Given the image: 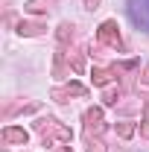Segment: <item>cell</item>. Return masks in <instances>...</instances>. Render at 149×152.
<instances>
[{"label":"cell","mask_w":149,"mask_h":152,"mask_svg":"<svg viewBox=\"0 0 149 152\" xmlns=\"http://www.w3.org/2000/svg\"><path fill=\"white\" fill-rule=\"evenodd\" d=\"M35 132H41L44 137H56L61 143H70V137H73V132L67 126H61L56 117H41V120H35Z\"/></svg>","instance_id":"obj_1"},{"label":"cell","mask_w":149,"mask_h":152,"mask_svg":"<svg viewBox=\"0 0 149 152\" xmlns=\"http://www.w3.org/2000/svg\"><path fill=\"white\" fill-rule=\"evenodd\" d=\"M96 38H99V44H105V47H111V50H120V47H123L117 20H102L99 29H96Z\"/></svg>","instance_id":"obj_2"},{"label":"cell","mask_w":149,"mask_h":152,"mask_svg":"<svg viewBox=\"0 0 149 152\" xmlns=\"http://www.w3.org/2000/svg\"><path fill=\"white\" fill-rule=\"evenodd\" d=\"M129 18L137 29L149 32V0H129Z\"/></svg>","instance_id":"obj_3"},{"label":"cell","mask_w":149,"mask_h":152,"mask_svg":"<svg viewBox=\"0 0 149 152\" xmlns=\"http://www.w3.org/2000/svg\"><path fill=\"white\" fill-rule=\"evenodd\" d=\"M105 132V123H102V108H88L85 111V134H102Z\"/></svg>","instance_id":"obj_4"},{"label":"cell","mask_w":149,"mask_h":152,"mask_svg":"<svg viewBox=\"0 0 149 152\" xmlns=\"http://www.w3.org/2000/svg\"><path fill=\"white\" fill-rule=\"evenodd\" d=\"M88 94V88L85 85H79V82H70V85H64V88H53L50 96L56 99V102H64L67 96H85Z\"/></svg>","instance_id":"obj_5"},{"label":"cell","mask_w":149,"mask_h":152,"mask_svg":"<svg viewBox=\"0 0 149 152\" xmlns=\"http://www.w3.org/2000/svg\"><path fill=\"white\" fill-rule=\"evenodd\" d=\"M26 140H29V132L20 129V126H6L3 129V143H9V146H26Z\"/></svg>","instance_id":"obj_6"},{"label":"cell","mask_w":149,"mask_h":152,"mask_svg":"<svg viewBox=\"0 0 149 152\" xmlns=\"http://www.w3.org/2000/svg\"><path fill=\"white\" fill-rule=\"evenodd\" d=\"M47 26L41 23V20H20L18 23V35H26V38H32V35H41Z\"/></svg>","instance_id":"obj_7"},{"label":"cell","mask_w":149,"mask_h":152,"mask_svg":"<svg viewBox=\"0 0 149 152\" xmlns=\"http://www.w3.org/2000/svg\"><path fill=\"white\" fill-rule=\"evenodd\" d=\"M50 6H53V0H29L23 6V12H29V15H47Z\"/></svg>","instance_id":"obj_8"},{"label":"cell","mask_w":149,"mask_h":152,"mask_svg":"<svg viewBox=\"0 0 149 152\" xmlns=\"http://www.w3.org/2000/svg\"><path fill=\"white\" fill-rule=\"evenodd\" d=\"M91 76H93V85H108L114 76H117V67H114V70H105V67H93V70H91Z\"/></svg>","instance_id":"obj_9"},{"label":"cell","mask_w":149,"mask_h":152,"mask_svg":"<svg viewBox=\"0 0 149 152\" xmlns=\"http://www.w3.org/2000/svg\"><path fill=\"white\" fill-rule=\"evenodd\" d=\"M56 38H58V44H67V41L73 38V23H61L58 32H56Z\"/></svg>","instance_id":"obj_10"},{"label":"cell","mask_w":149,"mask_h":152,"mask_svg":"<svg viewBox=\"0 0 149 152\" xmlns=\"http://www.w3.org/2000/svg\"><path fill=\"white\" fill-rule=\"evenodd\" d=\"M102 99H105V105H117V99H120V88H108V91L102 94Z\"/></svg>","instance_id":"obj_11"},{"label":"cell","mask_w":149,"mask_h":152,"mask_svg":"<svg viewBox=\"0 0 149 152\" xmlns=\"http://www.w3.org/2000/svg\"><path fill=\"white\" fill-rule=\"evenodd\" d=\"M117 132H120V137H131V134H134V126H131V123H120Z\"/></svg>","instance_id":"obj_12"},{"label":"cell","mask_w":149,"mask_h":152,"mask_svg":"<svg viewBox=\"0 0 149 152\" xmlns=\"http://www.w3.org/2000/svg\"><path fill=\"white\" fill-rule=\"evenodd\" d=\"M88 152H105V143H102V140H93V137H88Z\"/></svg>","instance_id":"obj_13"},{"label":"cell","mask_w":149,"mask_h":152,"mask_svg":"<svg viewBox=\"0 0 149 152\" xmlns=\"http://www.w3.org/2000/svg\"><path fill=\"white\" fill-rule=\"evenodd\" d=\"M140 134H143V137H149V114L143 117V126H140Z\"/></svg>","instance_id":"obj_14"},{"label":"cell","mask_w":149,"mask_h":152,"mask_svg":"<svg viewBox=\"0 0 149 152\" xmlns=\"http://www.w3.org/2000/svg\"><path fill=\"white\" fill-rule=\"evenodd\" d=\"M140 82H143V85H149V64L143 67V76H140Z\"/></svg>","instance_id":"obj_15"},{"label":"cell","mask_w":149,"mask_h":152,"mask_svg":"<svg viewBox=\"0 0 149 152\" xmlns=\"http://www.w3.org/2000/svg\"><path fill=\"white\" fill-rule=\"evenodd\" d=\"M99 6V0H85V9H96Z\"/></svg>","instance_id":"obj_16"}]
</instances>
